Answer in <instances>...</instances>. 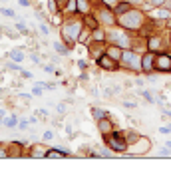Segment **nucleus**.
<instances>
[{
    "label": "nucleus",
    "instance_id": "obj_38",
    "mask_svg": "<svg viewBox=\"0 0 171 175\" xmlns=\"http://www.w3.org/2000/svg\"><path fill=\"white\" fill-rule=\"evenodd\" d=\"M52 137H54V131H52V130H48V131H44L42 139H44V141H50V139H52Z\"/></svg>",
    "mask_w": 171,
    "mask_h": 175
},
{
    "label": "nucleus",
    "instance_id": "obj_1",
    "mask_svg": "<svg viewBox=\"0 0 171 175\" xmlns=\"http://www.w3.org/2000/svg\"><path fill=\"white\" fill-rule=\"evenodd\" d=\"M84 16L82 14H72L70 18H66L60 26V38L64 40L68 46H76L78 38H80V32L84 30Z\"/></svg>",
    "mask_w": 171,
    "mask_h": 175
},
{
    "label": "nucleus",
    "instance_id": "obj_26",
    "mask_svg": "<svg viewBox=\"0 0 171 175\" xmlns=\"http://www.w3.org/2000/svg\"><path fill=\"white\" fill-rule=\"evenodd\" d=\"M123 133H126V139H127L129 145H133L137 139H139V133H135L133 130H127V131H123Z\"/></svg>",
    "mask_w": 171,
    "mask_h": 175
},
{
    "label": "nucleus",
    "instance_id": "obj_39",
    "mask_svg": "<svg viewBox=\"0 0 171 175\" xmlns=\"http://www.w3.org/2000/svg\"><path fill=\"white\" fill-rule=\"evenodd\" d=\"M20 76H22L24 80H32V72H28V70H22V72H20Z\"/></svg>",
    "mask_w": 171,
    "mask_h": 175
},
{
    "label": "nucleus",
    "instance_id": "obj_11",
    "mask_svg": "<svg viewBox=\"0 0 171 175\" xmlns=\"http://www.w3.org/2000/svg\"><path fill=\"white\" fill-rule=\"evenodd\" d=\"M95 127H98V131L102 133V135H107V133H111V131L115 130V127H114V122L110 119V115H107V118H103V119H98V122H95Z\"/></svg>",
    "mask_w": 171,
    "mask_h": 175
},
{
    "label": "nucleus",
    "instance_id": "obj_17",
    "mask_svg": "<svg viewBox=\"0 0 171 175\" xmlns=\"http://www.w3.org/2000/svg\"><path fill=\"white\" fill-rule=\"evenodd\" d=\"M90 114H91V118L95 119V122H98V119H103V118H107V115H110V111L107 110H102V107H90Z\"/></svg>",
    "mask_w": 171,
    "mask_h": 175
},
{
    "label": "nucleus",
    "instance_id": "obj_37",
    "mask_svg": "<svg viewBox=\"0 0 171 175\" xmlns=\"http://www.w3.org/2000/svg\"><path fill=\"white\" fill-rule=\"evenodd\" d=\"M28 126H30V122H26V119H20L18 122V130H28Z\"/></svg>",
    "mask_w": 171,
    "mask_h": 175
},
{
    "label": "nucleus",
    "instance_id": "obj_45",
    "mask_svg": "<svg viewBox=\"0 0 171 175\" xmlns=\"http://www.w3.org/2000/svg\"><path fill=\"white\" fill-rule=\"evenodd\" d=\"M32 95H42V88H40V86H36L34 90H32Z\"/></svg>",
    "mask_w": 171,
    "mask_h": 175
},
{
    "label": "nucleus",
    "instance_id": "obj_33",
    "mask_svg": "<svg viewBox=\"0 0 171 175\" xmlns=\"http://www.w3.org/2000/svg\"><path fill=\"white\" fill-rule=\"evenodd\" d=\"M16 30L22 32V34H30V30H28V26H24L22 22H16Z\"/></svg>",
    "mask_w": 171,
    "mask_h": 175
},
{
    "label": "nucleus",
    "instance_id": "obj_53",
    "mask_svg": "<svg viewBox=\"0 0 171 175\" xmlns=\"http://www.w3.org/2000/svg\"><path fill=\"white\" fill-rule=\"evenodd\" d=\"M0 2H8V0H0Z\"/></svg>",
    "mask_w": 171,
    "mask_h": 175
},
{
    "label": "nucleus",
    "instance_id": "obj_6",
    "mask_svg": "<svg viewBox=\"0 0 171 175\" xmlns=\"http://www.w3.org/2000/svg\"><path fill=\"white\" fill-rule=\"evenodd\" d=\"M95 16H98L102 28H114V26H118V16H115V12L111 10V8H107V6H102V4H99V8L95 10Z\"/></svg>",
    "mask_w": 171,
    "mask_h": 175
},
{
    "label": "nucleus",
    "instance_id": "obj_30",
    "mask_svg": "<svg viewBox=\"0 0 171 175\" xmlns=\"http://www.w3.org/2000/svg\"><path fill=\"white\" fill-rule=\"evenodd\" d=\"M99 4H102V6H107V8H111V10H114V8L119 4V0H99Z\"/></svg>",
    "mask_w": 171,
    "mask_h": 175
},
{
    "label": "nucleus",
    "instance_id": "obj_20",
    "mask_svg": "<svg viewBox=\"0 0 171 175\" xmlns=\"http://www.w3.org/2000/svg\"><path fill=\"white\" fill-rule=\"evenodd\" d=\"M91 42V30L87 26H84V30L80 32V38H78V44H84V46H87Z\"/></svg>",
    "mask_w": 171,
    "mask_h": 175
},
{
    "label": "nucleus",
    "instance_id": "obj_49",
    "mask_svg": "<svg viewBox=\"0 0 171 175\" xmlns=\"http://www.w3.org/2000/svg\"><path fill=\"white\" fill-rule=\"evenodd\" d=\"M167 28H169V30H171V18L167 20Z\"/></svg>",
    "mask_w": 171,
    "mask_h": 175
},
{
    "label": "nucleus",
    "instance_id": "obj_16",
    "mask_svg": "<svg viewBox=\"0 0 171 175\" xmlns=\"http://www.w3.org/2000/svg\"><path fill=\"white\" fill-rule=\"evenodd\" d=\"M52 48L56 50V54H60V56H68L70 54V46L64 42V40H56V42H52Z\"/></svg>",
    "mask_w": 171,
    "mask_h": 175
},
{
    "label": "nucleus",
    "instance_id": "obj_24",
    "mask_svg": "<svg viewBox=\"0 0 171 175\" xmlns=\"http://www.w3.org/2000/svg\"><path fill=\"white\" fill-rule=\"evenodd\" d=\"M18 122H20V119H18V115H16V114H12V115H8V118L4 119L2 123L8 127V130H18Z\"/></svg>",
    "mask_w": 171,
    "mask_h": 175
},
{
    "label": "nucleus",
    "instance_id": "obj_47",
    "mask_svg": "<svg viewBox=\"0 0 171 175\" xmlns=\"http://www.w3.org/2000/svg\"><path fill=\"white\" fill-rule=\"evenodd\" d=\"M78 66H80L82 70H87V62L86 60H80V62H78Z\"/></svg>",
    "mask_w": 171,
    "mask_h": 175
},
{
    "label": "nucleus",
    "instance_id": "obj_52",
    "mask_svg": "<svg viewBox=\"0 0 171 175\" xmlns=\"http://www.w3.org/2000/svg\"><path fill=\"white\" fill-rule=\"evenodd\" d=\"M167 8H169V10H171V2H169V4H167Z\"/></svg>",
    "mask_w": 171,
    "mask_h": 175
},
{
    "label": "nucleus",
    "instance_id": "obj_36",
    "mask_svg": "<svg viewBox=\"0 0 171 175\" xmlns=\"http://www.w3.org/2000/svg\"><path fill=\"white\" fill-rule=\"evenodd\" d=\"M42 70H44V72H48V74H54V72H56L54 64H46V66H42Z\"/></svg>",
    "mask_w": 171,
    "mask_h": 175
},
{
    "label": "nucleus",
    "instance_id": "obj_3",
    "mask_svg": "<svg viewBox=\"0 0 171 175\" xmlns=\"http://www.w3.org/2000/svg\"><path fill=\"white\" fill-rule=\"evenodd\" d=\"M103 141H106V145L111 149L114 153H119V155H123V153H127V139H126V133L123 131H118L114 130L111 133H107V135H103Z\"/></svg>",
    "mask_w": 171,
    "mask_h": 175
},
{
    "label": "nucleus",
    "instance_id": "obj_34",
    "mask_svg": "<svg viewBox=\"0 0 171 175\" xmlns=\"http://www.w3.org/2000/svg\"><path fill=\"white\" fill-rule=\"evenodd\" d=\"M111 155H114V151H111L107 145H106V149H102V151H99V157H111Z\"/></svg>",
    "mask_w": 171,
    "mask_h": 175
},
{
    "label": "nucleus",
    "instance_id": "obj_5",
    "mask_svg": "<svg viewBox=\"0 0 171 175\" xmlns=\"http://www.w3.org/2000/svg\"><path fill=\"white\" fill-rule=\"evenodd\" d=\"M119 64H122V68L131 70V72H137V74L141 72V56L135 52V50H131V48H126V50H123Z\"/></svg>",
    "mask_w": 171,
    "mask_h": 175
},
{
    "label": "nucleus",
    "instance_id": "obj_25",
    "mask_svg": "<svg viewBox=\"0 0 171 175\" xmlns=\"http://www.w3.org/2000/svg\"><path fill=\"white\" fill-rule=\"evenodd\" d=\"M155 16H157V18H161V20H169L171 18V10H169V8H165V6L155 8Z\"/></svg>",
    "mask_w": 171,
    "mask_h": 175
},
{
    "label": "nucleus",
    "instance_id": "obj_44",
    "mask_svg": "<svg viewBox=\"0 0 171 175\" xmlns=\"http://www.w3.org/2000/svg\"><path fill=\"white\" fill-rule=\"evenodd\" d=\"M18 4H20V6H22V8H28V6H30V0H18Z\"/></svg>",
    "mask_w": 171,
    "mask_h": 175
},
{
    "label": "nucleus",
    "instance_id": "obj_48",
    "mask_svg": "<svg viewBox=\"0 0 171 175\" xmlns=\"http://www.w3.org/2000/svg\"><path fill=\"white\" fill-rule=\"evenodd\" d=\"M30 58H32V62H36V64H40V58H38V56H36V54H32V56H30Z\"/></svg>",
    "mask_w": 171,
    "mask_h": 175
},
{
    "label": "nucleus",
    "instance_id": "obj_43",
    "mask_svg": "<svg viewBox=\"0 0 171 175\" xmlns=\"http://www.w3.org/2000/svg\"><path fill=\"white\" fill-rule=\"evenodd\" d=\"M159 133H163V135H167V133H171L169 126H161V127H159Z\"/></svg>",
    "mask_w": 171,
    "mask_h": 175
},
{
    "label": "nucleus",
    "instance_id": "obj_32",
    "mask_svg": "<svg viewBox=\"0 0 171 175\" xmlns=\"http://www.w3.org/2000/svg\"><path fill=\"white\" fill-rule=\"evenodd\" d=\"M38 30H40V34H42V36H48V34H50L48 24H44V22H40V24H38Z\"/></svg>",
    "mask_w": 171,
    "mask_h": 175
},
{
    "label": "nucleus",
    "instance_id": "obj_13",
    "mask_svg": "<svg viewBox=\"0 0 171 175\" xmlns=\"http://www.w3.org/2000/svg\"><path fill=\"white\" fill-rule=\"evenodd\" d=\"M68 157H70L68 151L58 147H48V151H46V159H68Z\"/></svg>",
    "mask_w": 171,
    "mask_h": 175
},
{
    "label": "nucleus",
    "instance_id": "obj_41",
    "mask_svg": "<svg viewBox=\"0 0 171 175\" xmlns=\"http://www.w3.org/2000/svg\"><path fill=\"white\" fill-rule=\"evenodd\" d=\"M126 2H129L131 6H141V4H145V0H126Z\"/></svg>",
    "mask_w": 171,
    "mask_h": 175
},
{
    "label": "nucleus",
    "instance_id": "obj_4",
    "mask_svg": "<svg viewBox=\"0 0 171 175\" xmlns=\"http://www.w3.org/2000/svg\"><path fill=\"white\" fill-rule=\"evenodd\" d=\"M106 34H107V42L110 44H118V46H122L123 50L126 48H131V36L127 34V30H123V28H119V26H114V28H107L106 30Z\"/></svg>",
    "mask_w": 171,
    "mask_h": 175
},
{
    "label": "nucleus",
    "instance_id": "obj_42",
    "mask_svg": "<svg viewBox=\"0 0 171 175\" xmlns=\"http://www.w3.org/2000/svg\"><path fill=\"white\" fill-rule=\"evenodd\" d=\"M56 110H58V114H66V103H58Z\"/></svg>",
    "mask_w": 171,
    "mask_h": 175
},
{
    "label": "nucleus",
    "instance_id": "obj_50",
    "mask_svg": "<svg viewBox=\"0 0 171 175\" xmlns=\"http://www.w3.org/2000/svg\"><path fill=\"white\" fill-rule=\"evenodd\" d=\"M165 115H167V118L171 119V111H165Z\"/></svg>",
    "mask_w": 171,
    "mask_h": 175
},
{
    "label": "nucleus",
    "instance_id": "obj_46",
    "mask_svg": "<svg viewBox=\"0 0 171 175\" xmlns=\"http://www.w3.org/2000/svg\"><path fill=\"white\" fill-rule=\"evenodd\" d=\"M36 114H38V115H42V118H46V115H48V110H46V107H42V110H38Z\"/></svg>",
    "mask_w": 171,
    "mask_h": 175
},
{
    "label": "nucleus",
    "instance_id": "obj_35",
    "mask_svg": "<svg viewBox=\"0 0 171 175\" xmlns=\"http://www.w3.org/2000/svg\"><path fill=\"white\" fill-rule=\"evenodd\" d=\"M2 30L6 32V36H8V38H12V40H16V38H18V34H16L14 30H10V28H2Z\"/></svg>",
    "mask_w": 171,
    "mask_h": 175
},
{
    "label": "nucleus",
    "instance_id": "obj_21",
    "mask_svg": "<svg viewBox=\"0 0 171 175\" xmlns=\"http://www.w3.org/2000/svg\"><path fill=\"white\" fill-rule=\"evenodd\" d=\"M91 40H95V42H107L106 30H102V26L95 28V30H91Z\"/></svg>",
    "mask_w": 171,
    "mask_h": 175
},
{
    "label": "nucleus",
    "instance_id": "obj_31",
    "mask_svg": "<svg viewBox=\"0 0 171 175\" xmlns=\"http://www.w3.org/2000/svg\"><path fill=\"white\" fill-rule=\"evenodd\" d=\"M139 94H141V95H143V98H145V99H147V102H149V103H155V98H153V95H151V91H147V90H141V91H139Z\"/></svg>",
    "mask_w": 171,
    "mask_h": 175
},
{
    "label": "nucleus",
    "instance_id": "obj_2",
    "mask_svg": "<svg viewBox=\"0 0 171 175\" xmlns=\"http://www.w3.org/2000/svg\"><path fill=\"white\" fill-rule=\"evenodd\" d=\"M143 22H145V14L141 10H137V8H131L126 14L118 16V26L127 32H137L143 26Z\"/></svg>",
    "mask_w": 171,
    "mask_h": 175
},
{
    "label": "nucleus",
    "instance_id": "obj_15",
    "mask_svg": "<svg viewBox=\"0 0 171 175\" xmlns=\"http://www.w3.org/2000/svg\"><path fill=\"white\" fill-rule=\"evenodd\" d=\"M46 145H42V143H36V145H32L30 147V151H28V155L30 157H34V159H40V157H46Z\"/></svg>",
    "mask_w": 171,
    "mask_h": 175
},
{
    "label": "nucleus",
    "instance_id": "obj_23",
    "mask_svg": "<svg viewBox=\"0 0 171 175\" xmlns=\"http://www.w3.org/2000/svg\"><path fill=\"white\" fill-rule=\"evenodd\" d=\"M131 8H133V6H131L129 2H126V0H119V4L114 8V12H115V16H122V14H126L127 10H131Z\"/></svg>",
    "mask_w": 171,
    "mask_h": 175
},
{
    "label": "nucleus",
    "instance_id": "obj_54",
    "mask_svg": "<svg viewBox=\"0 0 171 175\" xmlns=\"http://www.w3.org/2000/svg\"><path fill=\"white\" fill-rule=\"evenodd\" d=\"M0 123H2V119H0Z\"/></svg>",
    "mask_w": 171,
    "mask_h": 175
},
{
    "label": "nucleus",
    "instance_id": "obj_8",
    "mask_svg": "<svg viewBox=\"0 0 171 175\" xmlns=\"http://www.w3.org/2000/svg\"><path fill=\"white\" fill-rule=\"evenodd\" d=\"M135 149H133L131 153H129V157H137V155H145V153L149 151V147H151V139L145 135H139V139L135 141Z\"/></svg>",
    "mask_w": 171,
    "mask_h": 175
},
{
    "label": "nucleus",
    "instance_id": "obj_27",
    "mask_svg": "<svg viewBox=\"0 0 171 175\" xmlns=\"http://www.w3.org/2000/svg\"><path fill=\"white\" fill-rule=\"evenodd\" d=\"M0 159H10V145L0 143Z\"/></svg>",
    "mask_w": 171,
    "mask_h": 175
},
{
    "label": "nucleus",
    "instance_id": "obj_22",
    "mask_svg": "<svg viewBox=\"0 0 171 175\" xmlns=\"http://www.w3.org/2000/svg\"><path fill=\"white\" fill-rule=\"evenodd\" d=\"M90 12H91V4H90V0H78V14L86 16V14H90Z\"/></svg>",
    "mask_w": 171,
    "mask_h": 175
},
{
    "label": "nucleus",
    "instance_id": "obj_40",
    "mask_svg": "<svg viewBox=\"0 0 171 175\" xmlns=\"http://www.w3.org/2000/svg\"><path fill=\"white\" fill-rule=\"evenodd\" d=\"M159 155H163V157L171 155V149H169V147H161V149H159Z\"/></svg>",
    "mask_w": 171,
    "mask_h": 175
},
{
    "label": "nucleus",
    "instance_id": "obj_19",
    "mask_svg": "<svg viewBox=\"0 0 171 175\" xmlns=\"http://www.w3.org/2000/svg\"><path fill=\"white\" fill-rule=\"evenodd\" d=\"M10 145V157H22V147L26 143H20V141H14V143H8Z\"/></svg>",
    "mask_w": 171,
    "mask_h": 175
},
{
    "label": "nucleus",
    "instance_id": "obj_28",
    "mask_svg": "<svg viewBox=\"0 0 171 175\" xmlns=\"http://www.w3.org/2000/svg\"><path fill=\"white\" fill-rule=\"evenodd\" d=\"M0 14L8 16V18H18V16H16V10H12V8H0Z\"/></svg>",
    "mask_w": 171,
    "mask_h": 175
},
{
    "label": "nucleus",
    "instance_id": "obj_14",
    "mask_svg": "<svg viewBox=\"0 0 171 175\" xmlns=\"http://www.w3.org/2000/svg\"><path fill=\"white\" fill-rule=\"evenodd\" d=\"M106 54L110 58H114V60H122V54H123V48L122 46H118V44H110L107 42V46H106Z\"/></svg>",
    "mask_w": 171,
    "mask_h": 175
},
{
    "label": "nucleus",
    "instance_id": "obj_10",
    "mask_svg": "<svg viewBox=\"0 0 171 175\" xmlns=\"http://www.w3.org/2000/svg\"><path fill=\"white\" fill-rule=\"evenodd\" d=\"M153 70H155V52H145L143 56H141V72L143 74H153Z\"/></svg>",
    "mask_w": 171,
    "mask_h": 175
},
{
    "label": "nucleus",
    "instance_id": "obj_29",
    "mask_svg": "<svg viewBox=\"0 0 171 175\" xmlns=\"http://www.w3.org/2000/svg\"><path fill=\"white\" fill-rule=\"evenodd\" d=\"M145 4L151 8H161V6H165V0H145Z\"/></svg>",
    "mask_w": 171,
    "mask_h": 175
},
{
    "label": "nucleus",
    "instance_id": "obj_12",
    "mask_svg": "<svg viewBox=\"0 0 171 175\" xmlns=\"http://www.w3.org/2000/svg\"><path fill=\"white\" fill-rule=\"evenodd\" d=\"M147 50H151V52H155V54H159L161 50H163V40H161L159 34H153V36L147 38Z\"/></svg>",
    "mask_w": 171,
    "mask_h": 175
},
{
    "label": "nucleus",
    "instance_id": "obj_7",
    "mask_svg": "<svg viewBox=\"0 0 171 175\" xmlns=\"http://www.w3.org/2000/svg\"><path fill=\"white\" fill-rule=\"evenodd\" d=\"M95 64H98L99 70H106V72H115V70L119 68V62L114 60V58H110L106 52H103L99 58H95Z\"/></svg>",
    "mask_w": 171,
    "mask_h": 175
},
{
    "label": "nucleus",
    "instance_id": "obj_51",
    "mask_svg": "<svg viewBox=\"0 0 171 175\" xmlns=\"http://www.w3.org/2000/svg\"><path fill=\"white\" fill-rule=\"evenodd\" d=\"M165 145H167V147H169V149H171V141H167V143H165Z\"/></svg>",
    "mask_w": 171,
    "mask_h": 175
},
{
    "label": "nucleus",
    "instance_id": "obj_9",
    "mask_svg": "<svg viewBox=\"0 0 171 175\" xmlns=\"http://www.w3.org/2000/svg\"><path fill=\"white\" fill-rule=\"evenodd\" d=\"M155 70L157 72H171V56L167 52L155 54Z\"/></svg>",
    "mask_w": 171,
    "mask_h": 175
},
{
    "label": "nucleus",
    "instance_id": "obj_55",
    "mask_svg": "<svg viewBox=\"0 0 171 175\" xmlns=\"http://www.w3.org/2000/svg\"><path fill=\"white\" fill-rule=\"evenodd\" d=\"M169 42H171V38H169Z\"/></svg>",
    "mask_w": 171,
    "mask_h": 175
},
{
    "label": "nucleus",
    "instance_id": "obj_18",
    "mask_svg": "<svg viewBox=\"0 0 171 175\" xmlns=\"http://www.w3.org/2000/svg\"><path fill=\"white\" fill-rule=\"evenodd\" d=\"M8 58H10L12 62H24V58H26V54L22 52V48H16V50H10V52H8Z\"/></svg>",
    "mask_w": 171,
    "mask_h": 175
}]
</instances>
